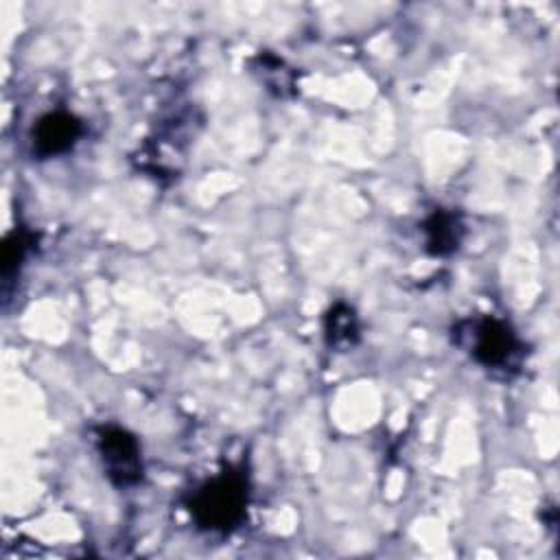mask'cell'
<instances>
[{"label": "cell", "instance_id": "cell-1", "mask_svg": "<svg viewBox=\"0 0 560 560\" xmlns=\"http://www.w3.org/2000/svg\"><path fill=\"white\" fill-rule=\"evenodd\" d=\"M249 481L243 468H225L201 481L186 497V508L195 525L212 534H230L247 512Z\"/></svg>", "mask_w": 560, "mask_h": 560}, {"label": "cell", "instance_id": "cell-2", "mask_svg": "<svg viewBox=\"0 0 560 560\" xmlns=\"http://www.w3.org/2000/svg\"><path fill=\"white\" fill-rule=\"evenodd\" d=\"M453 343L462 348L477 365L510 374L518 370L525 346L516 330L501 317L472 315L453 326Z\"/></svg>", "mask_w": 560, "mask_h": 560}, {"label": "cell", "instance_id": "cell-3", "mask_svg": "<svg viewBox=\"0 0 560 560\" xmlns=\"http://www.w3.org/2000/svg\"><path fill=\"white\" fill-rule=\"evenodd\" d=\"M94 446L112 486L127 490L142 481V446L129 429L120 424H101L94 431Z\"/></svg>", "mask_w": 560, "mask_h": 560}, {"label": "cell", "instance_id": "cell-4", "mask_svg": "<svg viewBox=\"0 0 560 560\" xmlns=\"http://www.w3.org/2000/svg\"><path fill=\"white\" fill-rule=\"evenodd\" d=\"M85 127L79 116L66 109H52L37 118L31 129V149L39 160L57 158L74 149Z\"/></svg>", "mask_w": 560, "mask_h": 560}, {"label": "cell", "instance_id": "cell-5", "mask_svg": "<svg viewBox=\"0 0 560 560\" xmlns=\"http://www.w3.org/2000/svg\"><path fill=\"white\" fill-rule=\"evenodd\" d=\"M422 236H424V249L431 256H451L459 249L466 225L459 212L448 208H435L424 221H422Z\"/></svg>", "mask_w": 560, "mask_h": 560}, {"label": "cell", "instance_id": "cell-6", "mask_svg": "<svg viewBox=\"0 0 560 560\" xmlns=\"http://www.w3.org/2000/svg\"><path fill=\"white\" fill-rule=\"evenodd\" d=\"M326 346L337 352H348L361 339V324L357 311L346 302H335L324 315Z\"/></svg>", "mask_w": 560, "mask_h": 560}, {"label": "cell", "instance_id": "cell-7", "mask_svg": "<svg viewBox=\"0 0 560 560\" xmlns=\"http://www.w3.org/2000/svg\"><path fill=\"white\" fill-rule=\"evenodd\" d=\"M33 245H35V234L22 225L13 228L4 236V245H2V289H4V293L9 291V284L20 276V269L26 262Z\"/></svg>", "mask_w": 560, "mask_h": 560}, {"label": "cell", "instance_id": "cell-8", "mask_svg": "<svg viewBox=\"0 0 560 560\" xmlns=\"http://www.w3.org/2000/svg\"><path fill=\"white\" fill-rule=\"evenodd\" d=\"M252 68L258 74L260 83L267 85L269 92L276 96H289L295 88V72L276 55L271 52H258L252 59Z\"/></svg>", "mask_w": 560, "mask_h": 560}]
</instances>
